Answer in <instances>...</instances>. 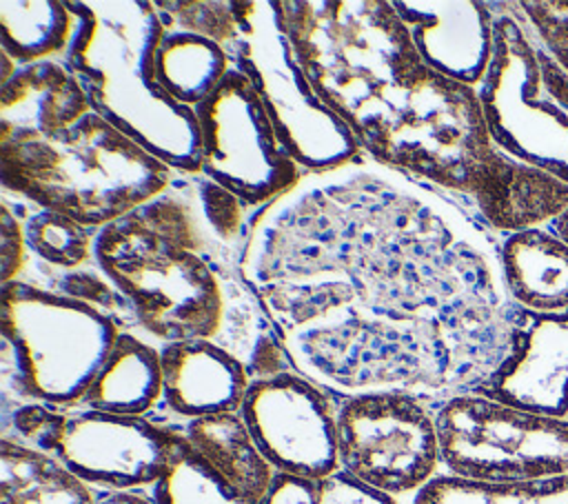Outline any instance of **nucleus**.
<instances>
[{
  "mask_svg": "<svg viewBox=\"0 0 568 504\" xmlns=\"http://www.w3.org/2000/svg\"><path fill=\"white\" fill-rule=\"evenodd\" d=\"M0 504H98V491L55 457L0 437Z\"/></svg>",
  "mask_w": 568,
  "mask_h": 504,
  "instance_id": "obj_21",
  "label": "nucleus"
},
{
  "mask_svg": "<svg viewBox=\"0 0 568 504\" xmlns=\"http://www.w3.org/2000/svg\"><path fill=\"white\" fill-rule=\"evenodd\" d=\"M0 284L22 280L29 266V249L20 204L13 195L2 193L0 202Z\"/></svg>",
  "mask_w": 568,
  "mask_h": 504,
  "instance_id": "obj_30",
  "label": "nucleus"
},
{
  "mask_svg": "<svg viewBox=\"0 0 568 504\" xmlns=\"http://www.w3.org/2000/svg\"><path fill=\"white\" fill-rule=\"evenodd\" d=\"M275 9L320 100L379 164L393 169L413 129L462 87L422 60L388 0H275Z\"/></svg>",
  "mask_w": 568,
  "mask_h": 504,
  "instance_id": "obj_3",
  "label": "nucleus"
},
{
  "mask_svg": "<svg viewBox=\"0 0 568 504\" xmlns=\"http://www.w3.org/2000/svg\"><path fill=\"white\" fill-rule=\"evenodd\" d=\"M200 173L260 211L288 189L304 169L291 158L251 80L233 64L195 109Z\"/></svg>",
  "mask_w": 568,
  "mask_h": 504,
  "instance_id": "obj_12",
  "label": "nucleus"
},
{
  "mask_svg": "<svg viewBox=\"0 0 568 504\" xmlns=\"http://www.w3.org/2000/svg\"><path fill=\"white\" fill-rule=\"evenodd\" d=\"M162 402L155 422L182 426L197 417L240 413L251 375L226 349L206 340L160 346Z\"/></svg>",
  "mask_w": 568,
  "mask_h": 504,
  "instance_id": "obj_15",
  "label": "nucleus"
},
{
  "mask_svg": "<svg viewBox=\"0 0 568 504\" xmlns=\"http://www.w3.org/2000/svg\"><path fill=\"white\" fill-rule=\"evenodd\" d=\"M160 402V344L151 342L135 329H122L78 406L115 415L153 417Z\"/></svg>",
  "mask_w": 568,
  "mask_h": 504,
  "instance_id": "obj_18",
  "label": "nucleus"
},
{
  "mask_svg": "<svg viewBox=\"0 0 568 504\" xmlns=\"http://www.w3.org/2000/svg\"><path fill=\"white\" fill-rule=\"evenodd\" d=\"M98 504H158L149 491L98 493Z\"/></svg>",
  "mask_w": 568,
  "mask_h": 504,
  "instance_id": "obj_33",
  "label": "nucleus"
},
{
  "mask_svg": "<svg viewBox=\"0 0 568 504\" xmlns=\"http://www.w3.org/2000/svg\"><path fill=\"white\" fill-rule=\"evenodd\" d=\"M242 273L291 366L337 397L473 393L519 311L473 204L366 155L262 206Z\"/></svg>",
  "mask_w": 568,
  "mask_h": 504,
  "instance_id": "obj_1",
  "label": "nucleus"
},
{
  "mask_svg": "<svg viewBox=\"0 0 568 504\" xmlns=\"http://www.w3.org/2000/svg\"><path fill=\"white\" fill-rule=\"evenodd\" d=\"M521 16L568 71V0H519Z\"/></svg>",
  "mask_w": 568,
  "mask_h": 504,
  "instance_id": "obj_29",
  "label": "nucleus"
},
{
  "mask_svg": "<svg viewBox=\"0 0 568 504\" xmlns=\"http://www.w3.org/2000/svg\"><path fill=\"white\" fill-rule=\"evenodd\" d=\"M337 462L355 480L406 502L442 473L433 402L406 391L339 397Z\"/></svg>",
  "mask_w": 568,
  "mask_h": 504,
  "instance_id": "obj_11",
  "label": "nucleus"
},
{
  "mask_svg": "<svg viewBox=\"0 0 568 504\" xmlns=\"http://www.w3.org/2000/svg\"><path fill=\"white\" fill-rule=\"evenodd\" d=\"M244 249L206 222L191 175L175 173L166 191L95 233L93 264L151 342H213L255 380L293 366L244 280Z\"/></svg>",
  "mask_w": 568,
  "mask_h": 504,
  "instance_id": "obj_2",
  "label": "nucleus"
},
{
  "mask_svg": "<svg viewBox=\"0 0 568 504\" xmlns=\"http://www.w3.org/2000/svg\"><path fill=\"white\" fill-rule=\"evenodd\" d=\"M257 504H320L317 482L288 473H275L271 488Z\"/></svg>",
  "mask_w": 568,
  "mask_h": 504,
  "instance_id": "obj_32",
  "label": "nucleus"
},
{
  "mask_svg": "<svg viewBox=\"0 0 568 504\" xmlns=\"http://www.w3.org/2000/svg\"><path fill=\"white\" fill-rule=\"evenodd\" d=\"M317 497L320 504H404V500L382 493L342 468L317 482Z\"/></svg>",
  "mask_w": 568,
  "mask_h": 504,
  "instance_id": "obj_31",
  "label": "nucleus"
},
{
  "mask_svg": "<svg viewBox=\"0 0 568 504\" xmlns=\"http://www.w3.org/2000/svg\"><path fill=\"white\" fill-rule=\"evenodd\" d=\"M89 111L87 91L60 58L18 67L0 84V144L51 138Z\"/></svg>",
  "mask_w": 568,
  "mask_h": 504,
  "instance_id": "obj_17",
  "label": "nucleus"
},
{
  "mask_svg": "<svg viewBox=\"0 0 568 504\" xmlns=\"http://www.w3.org/2000/svg\"><path fill=\"white\" fill-rule=\"evenodd\" d=\"M501 273L517 306L535 313L568 309V242L550 226L501 235Z\"/></svg>",
  "mask_w": 568,
  "mask_h": 504,
  "instance_id": "obj_19",
  "label": "nucleus"
},
{
  "mask_svg": "<svg viewBox=\"0 0 568 504\" xmlns=\"http://www.w3.org/2000/svg\"><path fill=\"white\" fill-rule=\"evenodd\" d=\"M493 58L475 87L493 142L515 160L568 182V71L517 2H488Z\"/></svg>",
  "mask_w": 568,
  "mask_h": 504,
  "instance_id": "obj_7",
  "label": "nucleus"
},
{
  "mask_svg": "<svg viewBox=\"0 0 568 504\" xmlns=\"http://www.w3.org/2000/svg\"><path fill=\"white\" fill-rule=\"evenodd\" d=\"M404 504H568V473L535 482H475L435 475Z\"/></svg>",
  "mask_w": 568,
  "mask_h": 504,
  "instance_id": "obj_25",
  "label": "nucleus"
},
{
  "mask_svg": "<svg viewBox=\"0 0 568 504\" xmlns=\"http://www.w3.org/2000/svg\"><path fill=\"white\" fill-rule=\"evenodd\" d=\"M173 178L169 164L93 109L51 138L0 144L2 193L93 231L153 200Z\"/></svg>",
  "mask_w": 568,
  "mask_h": 504,
  "instance_id": "obj_5",
  "label": "nucleus"
},
{
  "mask_svg": "<svg viewBox=\"0 0 568 504\" xmlns=\"http://www.w3.org/2000/svg\"><path fill=\"white\" fill-rule=\"evenodd\" d=\"M229 53L255 87L280 142L304 173L328 171L364 155L348 124L311 87L282 29L275 0H240V33Z\"/></svg>",
  "mask_w": 568,
  "mask_h": 504,
  "instance_id": "obj_9",
  "label": "nucleus"
},
{
  "mask_svg": "<svg viewBox=\"0 0 568 504\" xmlns=\"http://www.w3.org/2000/svg\"><path fill=\"white\" fill-rule=\"evenodd\" d=\"M155 9L166 29L204 36L226 51L240 33V0H160Z\"/></svg>",
  "mask_w": 568,
  "mask_h": 504,
  "instance_id": "obj_27",
  "label": "nucleus"
},
{
  "mask_svg": "<svg viewBox=\"0 0 568 504\" xmlns=\"http://www.w3.org/2000/svg\"><path fill=\"white\" fill-rule=\"evenodd\" d=\"M75 27L60 58L80 80L91 109L169 164L200 173V129L191 107L155 78L164 22L151 0H71Z\"/></svg>",
  "mask_w": 568,
  "mask_h": 504,
  "instance_id": "obj_4",
  "label": "nucleus"
},
{
  "mask_svg": "<svg viewBox=\"0 0 568 504\" xmlns=\"http://www.w3.org/2000/svg\"><path fill=\"white\" fill-rule=\"evenodd\" d=\"M33 284L89 302L95 309L115 317L122 329H135V315H133L131 302L111 284V280L95 264H89L75 271L47 273L38 278Z\"/></svg>",
  "mask_w": 568,
  "mask_h": 504,
  "instance_id": "obj_28",
  "label": "nucleus"
},
{
  "mask_svg": "<svg viewBox=\"0 0 568 504\" xmlns=\"http://www.w3.org/2000/svg\"><path fill=\"white\" fill-rule=\"evenodd\" d=\"M16 200L20 204L29 249V266L22 280L36 282L47 273L75 271L93 264L98 231L58 211L33 206L20 198Z\"/></svg>",
  "mask_w": 568,
  "mask_h": 504,
  "instance_id": "obj_24",
  "label": "nucleus"
},
{
  "mask_svg": "<svg viewBox=\"0 0 568 504\" xmlns=\"http://www.w3.org/2000/svg\"><path fill=\"white\" fill-rule=\"evenodd\" d=\"M231 67L233 56L222 44L184 29H164L155 51L160 87L191 109L213 93Z\"/></svg>",
  "mask_w": 568,
  "mask_h": 504,
  "instance_id": "obj_22",
  "label": "nucleus"
},
{
  "mask_svg": "<svg viewBox=\"0 0 568 504\" xmlns=\"http://www.w3.org/2000/svg\"><path fill=\"white\" fill-rule=\"evenodd\" d=\"M75 18L62 0H2L0 51L18 67L64 56Z\"/></svg>",
  "mask_w": 568,
  "mask_h": 504,
  "instance_id": "obj_23",
  "label": "nucleus"
},
{
  "mask_svg": "<svg viewBox=\"0 0 568 504\" xmlns=\"http://www.w3.org/2000/svg\"><path fill=\"white\" fill-rule=\"evenodd\" d=\"M0 437L55 457L98 493L151 491L182 442L175 426L151 417L38 402L0 404Z\"/></svg>",
  "mask_w": 568,
  "mask_h": 504,
  "instance_id": "obj_8",
  "label": "nucleus"
},
{
  "mask_svg": "<svg viewBox=\"0 0 568 504\" xmlns=\"http://www.w3.org/2000/svg\"><path fill=\"white\" fill-rule=\"evenodd\" d=\"M442 473L493 484L568 473V422L479 393L433 402Z\"/></svg>",
  "mask_w": 568,
  "mask_h": 504,
  "instance_id": "obj_10",
  "label": "nucleus"
},
{
  "mask_svg": "<svg viewBox=\"0 0 568 504\" xmlns=\"http://www.w3.org/2000/svg\"><path fill=\"white\" fill-rule=\"evenodd\" d=\"M182 435V433H180ZM158 504H251L242 500L182 437L164 477L149 491Z\"/></svg>",
  "mask_w": 568,
  "mask_h": 504,
  "instance_id": "obj_26",
  "label": "nucleus"
},
{
  "mask_svg": "<svg viewBox=\"0 0 568 504\" xmlns=\"http://www.w3.org/2000/svg\"><path fill=\"white\" fill-rule=\"evenodd\" d=\"M189 446L246 502L257 504L275 477L240 413H222L175 426Z\"/></svg>",
  "mask_w": 568,
  "mask_h": 504,
  "instance_id": "obj_20",
  "label": "nucleus"
},
{
  "mask_svg": "<svg viewBox=\"0 0 568 504\" xmlns=\"http://www.w3.org/2000/svg\"><path fill=\"white\" fill-rule=\"evenodd\" d=\"M473 393L568 422V309L519 306L508 353Z\"/></svg>",
  "mask_w": 568,
  "mask_h": 504,
  "instance_id": "obj_14",
  "label": "nucleus"
},
{
  "mask_svg": "<svg viewBox=\"0 0 568 504\" xmlns=\"http://www.w3.org/2000/svg\"><path fill=\"white\" fill-rule=\"evenodd\" d=\"M422 60L437 73L477 87L493 58L495 13L477 0H390Z\"/></svg>",
  "mask_w": 568,
  "mask_h": 504,
  "instance_id": "obj_16",
  "label": "nucleus"
},
{
  "mask_svg": "<svg viewBox=\"0 0 568 504\" xmlns=\"http://www.w3.org/2000/svg\"><path fill=\"white\" fill-rule=\"evenodd\" d=\"M548 226H550L564 242H568V209H566L557 220H552Z\"/></svg>",
  "mask_w": 568,
  "mask_h": 504,
  "instance_id": "obj_34",
  "label": "nucleus"
},
{
  "mask_svg": "<svg viewBox=\"0 0 568 504\" xmlns=\"http://www.w3.org/2000/svg\"><path fill=\"white\" fill-rule=\"evenodd\" d=\"M339 397L288 369L251 380L240 415L277 473L320 482L337 462Z\"/></svg>",
  "mask_w": 568,
  "mask_h": 504,
  "instance_id": "obj_13",
  "label": "nucleus"
},
{
  "mask_svg": "<svg viewBox=\"0 0 568 504\" xmlns=\"http://www.w3.org/2000/svg\"><path fill=\"white\" fill-rule=\"evenodd\" d=\"M122 326L89 302L13 280L0 284V404H80Z\"/></svg>",
  "mask_w": 568,
  "mask_h": 504,
  "instance_id": "obj_6",
  "label": "nucleus"
}]
</instances>
